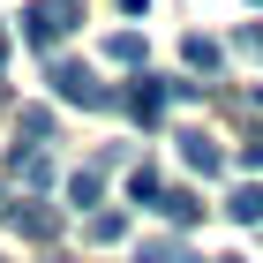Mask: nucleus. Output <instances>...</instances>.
Returning <instances> with one entry per match:
<instances>
[{
	"instance_id": "obj_2",
	"label": "nucleus",
	"mask_w": 263,
	"mask_h": 263,
	"mask_svg": "<svg viewBox=\"0 0 263 263\" xmlns=\"http://www.w3.org/2000/svg\"><path fill=\"white\" fill-rule=\"evenodd\" d=\"M76 23H83V0H30V8H23V38L53 53V45L76 30Z\"/></svg>"
},
{
	"instance_id": "obj_10",
	"label": "nucleus",
	"mask_w": 263,
	"mask_h": 263,
	"mask_svg": "<svg viewBox=\"0 0 263 263\" xmlns=\"http://www.w3.org/2000/svg\"><path fill=\"white\" fill-rule=\"evenodd\" d=\"M136 263H203V256H196V248H181V241H143Z\"/></svg>"
},
{
	"instance_id": "obj_3",
	"label": "nucleus",
	"mask_w": 263,
	"mask_h": 263,
	"mask_svg": "<svg viewBox=\"0 0 263 263\" xmlns=\"http://www.w3.org/2000/svg\"><path fill=\"white\" fill-rule=\"evenodd\" d=\"M173 83H181V76H136V83L121 90V105L136 113L143 128H158V121H165V105H173Z\"/></svg>"
},
{
	"instance_id": "obj_14",
	"label": "nucleus",
	"mask_w": 263,
	"mask_h": 263,
	"mask_svg": "<svg viewBox=\"0 0 263 263\" xmlns=\"http://www.w3.org/2000/svg\"><path fill=\"white\" fill-rule=\"evenodd\" d=\"M68 203H98V165H83V173H68Z\"/></svg>"
},
{
	"instance_id": "obj_7",
	"label": "nucleus",
	"mask_w": 263,
	"mask_h": 263,
	"mask_svg": "<svg viewBox=\"0 0 263 263\" xmlns=\"http://www.w3.org/2000/svg\"><path fill=\"white\" fill-rule=\"evenodd\" d=\"M226 218H233V226H263V188H256V181H241L233 196H226Z\"/></svg>"
},
{
	"instance_id": "obj_1",
	"label": "nucleus",
	"mask_w": 263,
	"mask_h": 263,
	"mask_svg": "<svg viewBox=\"0 0 263 263\" xmlns=\"http://www.w3.org/2000/svg\"><path fill=\"white\" fill-rule=\"evenodd\" d=\"M53 90H61L68 105H83V113H113V105H121V90H105L98 68H83V61H53Z\"/></svg>"
},
{
	"instance_id": "obj_11",
	"label": "nucleus",
	"mask_w": 263,
	"mask_h": 263,
	"mask_svg": "<svg viewBox=\"0 0 263 263\" xmlns=\"http://www.w3.org/2000/svg\"><path fill=\"white\" fill-rule=\"evenodd\" d=\"M105 61H121V68H143V38H136V30H113V38H105Z\"/></svg>"
},
{
	"instance_id": "obj_17",
	"label": "nucleus",
	"mask_w": 263,
	"mask_h": 263,
	"mask_svg": "<svg viewBox=\"0 0 263 263\" xmlns=\"http://www.w3.org/2000/svg\"><path fill=\"white\" fill-rule=\"evenodd\" d=\"M0 68H8V23H0Z\"/></svg>"
},
{
	"instance_id": "obj_9",
	"label": "nucleus",
	"mask_w": 263,
	"mask_h": 263,
	"mask_svg": "<svg viewBox=\"0 0 263 263\" xmlns=\"http://www.w3.org/2000/svg\"><path fill=\"white\" fill-rule=\"evenodd\" d=\"M15 181L23 188H45L53 181V158H45V151H15Z\"/></svg>"
},
{
	"instance_id": "obj_5",
	"label": "nucleus",
	"mask_w": 263,
	"mask_h": 263,
	"mask_svg": "<svg viewBox=\"0 0 263 263\" xmlns=\"http://www.w3.org/2000/svg\"><path fill=\"white\" fill-rule=\"evenodd\" d=\"M173 143H181V158L196 165L203 181H211V173H226V151H218V143H211V136H203V128H181V136H173Z\"/></svg>"
},
{
	"instance_id": "obj_20",
	"label": "nucleus",
	"mask_w": 263,
	"mask_h": 263,
	"mask_svg": "<svg viewBox=\"0 0 263 263\" xmlns=\"http://www.w3.org/2000/svg\"><path fill=\"white\" fill-rule=\"evenodd\" d=\"M256 8H263V0H256Z\"/></svg>"
},
{
	"instance_id": "obj_18",
	"label": "nucleus",
	"mask_w": 263,
	"mask_h": 263,
	"mask_svg": "<svg viewBox=\"0 0 263 263\" xmlns=\"http://www.w3.org/2000/svg\"><path fill=\"white\" fill-rule=\"evenodd\" d=\"M0 211H8V196H0Z\"/></svg>"
},
{
	"instance_id": "obj_19",
	"label": "nucleus",
	"mask_w": 263,
	"mask_h": 263,
	"mask_svg": "<svg viewBox=\"0 0 263 263\" xmlns=\"http://www.w3.org/2000/svg\"><path fill=\"white\" fill-rule=\"evenodd\" d=\"M226 263H241V256H226Z\"/></svg>"
},
{
	"instance_id": "obj_12",
	"label": "nucleus",
	"mask_w": 263,
	"mask_h": 263,
	"mask_svg": "<svg viewBox=\"0 0 263 263\" xmlns=\"http://www.w3.org/2000/svg\"><path fill=\"white\" fill-rule=\"evenodd\" d=\"M181 61L196 68V76H218V45H211V38H188V45H181Z\"/></svg>"
},
{
	"instance_id": "obj_6",
	"label": "nucleus",
	"mask_w": 263,
	"mask_h": 263,
	"mask_svg": "<svg viewBox=\"0 0 263 263\" xmlns=\"http://www.w3.org/2000/svg\"><path fill=\"white\" fill-rule=\"evenodd\" d=\"M45 143H53V113L45 105H23L15 113V151H45Z\"/></svg>"
},
{
	"instance_id": "obj_16",
	"label": "nucleus",
	"mask_w": 263,
	"mask_h": 263,
	"mask_svg": "<svg viewBox=\"0 0 263 263\" xmlns=\"http://www.w3.org/2000/svg\"><path fill=\"white\" fill-rule=\"evenodd\" d=\"M241 53H256V61H263V23H248V30H241Z\"/></svg>"
},
{
	"instance_id": "obj_4",
	"label": "nucleus",
	"mask_w": 263,
	"mask_h": 263,
	"mask_svg": "<svg viewBox=\"0 0 263 263\" xmlns=\"http://www.w3.org/2000/svg\"><path fill=\"white\" fill-rule=\"evenodd\" d=\"M0 218L15 226L23 241H53V233H61V211H45V203H8Z\"/></svg>"
},
{
	"instance_id": "obj_13",
	"label": "nucleus",
	"mask_w": 263,
	"mask_h": 263,
	"mask_svg": "<svg viewBox=\"0 0 263 263\" xmlns=\"http://www.w3.org/2000/svg\"><path fill=\"white\" fill-rule=\"evenodd\" d=\"M128 196H136L143 211H151V203L165 196V181H158V173H151V165H136V173H128Z\"/></svg>"
},
{
	"instance_id": "obj_8",
	"label": "nucleus",
	"mask_w": 263,
	"mask_h": 263,
	"mask_svg": "<svg viewBox=\"0 0 263 263\" xmlns=\"http://www.w3.org/2000/svg\"><path fill=\"white\" fill-rule=\"evenodd\" d=\"M151 211H158V218H173V226H196V218H203V203L188 196V188H165V196L151 203Z\"/></svg>"
},
{
	"instance_id": "obj_15",
	"label": "nucleus",
	"mask_w": 263,
	"mask_h": 263,
	"mask_svg": "<svg viewBox=\"0 0 263 263\" xmlns=\"http://www.w3.org/2000/svg\"><path fill=\"white\" fill-rule=\"evenodd\" d=\"M121 233H128L121 211H98V218H90V241H121Z\"/></svg>"
}]
</instances>
